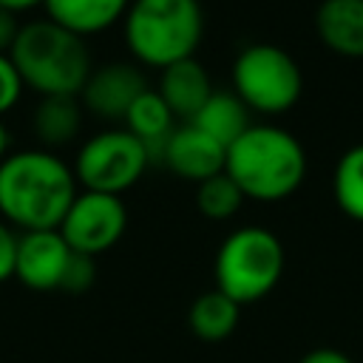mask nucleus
<instances>
[{
    "mask_svg": "<svg viewBox=\"0 0 363 363\" xmlns=\"http://www.w3.org/2000/svg\"><path fill=\"white\" fill-rule=\"evenodd\" d=\"M244 201H247L244 193L238 190V184L227 173L210 176V179L196 184V207H199V213L204 218L227 221L241 210Z\"/></svg>",
    "mask_w": 363,
    "mask_h": 363,
    "instance_id": "20",
    "label": "nucleus"
},
{
    "mask_svg": "<svg viewBox=\"0 0 363 363\" xmlns=\"http://www.w3.org/2000/svg\"><path fill=\"white\" fill-rule=\"evenodd\" d=\"M156 94L164 99V105L170 108V113L176 119L190 122L199 113V108L210 99L213 82H210L207 68L196 57H187V60H179V62L162 68Z\"/></svg>",
    "mask_w": 363,
    "mask_h": 363,
    "instance_id": "12",
    "label": "nucleus"
},
{
    "mask_svg": "<svg viewBox=\"0 0 363 363\" xmlns=\"http://www.w3.org/2000/svg\"><path fill=\"white\" fill-rule=\"evenodd\" d=\"M96 281V264L91 255H82V252H74L68 267H65V275H62V284L60 289L62 292H71V295H79L85 289H91Z\"/></svg>",
    "mask_w": 363,
    "mask_h": 363,
    "instance_id": "21",
    "label": "nucleus"
},
{
    "mask_svg": "<svg viewBox=\"0 0 363 363\" xmlns=\"http://www.w3.org/2000/svg\"><path fill=\"white\" fill-rule=\"evenodd\" d=\"M147 167V147L125 128H108L82 142L71 170L82 190L122 196L142 179Z\"/></svg>",
    "mask_w": 363,
    "mask_h": 363,
    "instance_id": "7",
    "label": "nucleus"
},
{
    "mask_svg": "<svg viewBox=\"0 0 363 363\" xmlns=\"http://www.w3.org/2000/svg\"><path fill=\"white\" fill-rule=\"evenodd\" d=\"M51 23L88 37L111 28L119 17H125L130 0H43Z\"/></svg>",
    "mask_w": 363,
    "mask_h": 363,
    "instance_id": "14",
    "label": "nucleus"
},
{
    "mask_svg": "<svg viewBox=\"0 0 363 363\" xmlns=\"http://www.w3.org/2000/svg\"><path fill=\"white\" fill-rule=\"evenodd\" d=\"M9 156V130H6V125H3V119H0V162Z\"/></svg>",
    "mask_w": 363,
    "mask_h": 363,
    "instance_id": "27",
    "label": "nucleus"
},
{
    "mask_svg": "<svg viewBox=\"0 0 363 363\" xmlns=\"http://www.w3.org/2000/svg\"><path fill=\"white\" fill-rule=\"evenodd\" d=\"M122 128L128 133H133L145 147H147V156H150V164H156L162 159V147L167 142V136L173 133L176 128V116L170 113V108L164 105V99L147 88L125 113L122 119Z\"/></svg>",
    "mask_w": 363,
    "mask_h": 363,
    "instance_id": "15",
    "label": "nucleus"
},
{
    "mask_svg": "<svg viewBox=\"0 0 363 363\" xmlns=\"http://www.w3.org/2000/svg\"><path fill=\"white\" fill-rule=\"evenodd\" d=\"M20 94H23V82H20L9 54H0V119L20 102Z\"/></svg>",
    "mask_w": 363,
    "mask_h": 363,
    "instance_id": "22",
    "label": "nucleus"
},
{
    "mask_svg": "<svg viewBox=\"0 0 363 363\" xmlns=\"http://www.w3.org/2000/svg\"><path fill=\"white\" fill-rule=\"evenodd\" d=\"M301 363H352V357L343 354L340 349H329V346H323V349H312V352H306V354L301 357Z\"/></svg>",
    "mask_w": 363,
    "mask_h": 363,
    "instance_id": "25",
    "label": "nucleus"
},
{
    "mask_svg": "<svg viewBox=\"0 0 363 363\" xmlns=\"http://www.w3.org/2000/svg\"><path fill=\"white\" fill-rule=\"evenodd\" d=\"M224 173L244 199L281 201L292 196L306 176L303 145L278 125H250L230 147Z\"/></svg>",
    "mask_w": 363,
    "mask_h": 363,
    "instance_id": "3",
    "label": "nucleus"
},
{
    "mask_svg": "<svg viewBox=\"0 0 363 363\" xmlns=\"http://www.w3.org/2000/svg\"><path fill=\"white\" fill-rule=\"evenodd\" d=\"M170 173L187 179V182H204L210 176L224 173L227 164V147H221L216 139H210L207 133H201L199 128H193L190 122H182L173 128V133L167 136L164 147H162V159H159Z\"/></svg>",
    "mask_w": 363,
    "mask_h": 363,
    "instance_id": "11",
    "label": "nucleus"
},
{
    "mask_svg": "<svg viewBox=\"0 0 363 363\" xmlns=\"http://www.w3.org/2000/svg\"><path fill=\"white\" fill-rule=\"evenodd\" d=\"M320 43L340 57H363V0H323L315 11Z\"/></svg>",
    "mask_w": 363,
    "mask_h": 363,
    "instance_id": "13",
    "label": "nucleus"
},
{
    "mask_svg": "<svg viewBox=\"0 0 363 363\" xmlns=\"http://www.w3.org/2000/svg\"><path fill=\"white\" fill-rule=\"evenodd\" d=\"M190 125L216 139L221 147H230L252 122L250 108L233 91H213L210 99L199 108V113L190 119Z\"/></svg>",
    "mask_w": 363,
    "mask_h": 363,
    "instance_id": "16",
    "label": "nucleus"
},
{
    "mask_svg": "<svg viewBox=\"0 0 363 363\" xmlns=\"http://www.w3.org/2000/svg\"><path fill=\"white\" fill-rule=\"evenodd\" d=\"M332 193L337 207L354 218L363 221V145L349 147L335 167V179H332Z\"/></svg>",
    "mask_w": 363,
    "mask_h": 363,
    "instance_id": "19",
    "label": "nucleus"
},
{
    "mask_svg": "<svg viewBox=\"0 0 363 363\" xmlns=\"http://www.w3.org/2000/svg\"><path fill=\"white\" fill-rule=\"evenodd\" d=\"M74 250L65 244L60 230H34L17 235L14 278L34 292H54L62 284L65 267Z\"/></svg>",
    "mask_w": 363,
    "mask_h": 363,
    "instance_id": "9",
    "label": "nucleus"
},
{
    "mask_svg": "<svg viewBox=\"0 0 363 363\" xmlns=\"http://www.w3.org/2000/svg\"><path fill=\"white\" fill-rule=\"evenodd\" d=\"M238 318H241V306L227 298L224 292L218 289H210V292H201L193 306H190V329L199 340H207V343H216V340H224L235 332L238 326Z\"/></svg>",
    "mask_w": 363,
    "mask_h": 363,
    "instance_id": "18",
    "label": "nucleus"
},
{
    "mask_svg": "<svg viewBox=\"0 0 363 363\" xmlns=\"http://www.w3.org/2000/svg\"><path fill=\"white\" fill-rule=\"evenodd\" d=\"M14 258H17V233L0 218V281L14 278Z\"/></svg>",
    "mask_w": 363,
    "mask_h": 363,
    "instance_id": "23",
    "label": "nucleus"
},
{
    "mask_svg": "<svg viewBox=\"0 0 363 363\" xmlns=\"http://www.w3.org/2000/svg\"><path fill=\"white\" fill-rule=\"evenodd\" d=\"M147 91V79L136 62H105L91 71L88 82L79 91L82 108L99 119L122 122L128 108Z\"/></svg>",
    "mask_w": 363,
    "mask_h": 363,
    "instance_id": "10",
    "label": "nucleus"
},
{
    "mask_svg": "<svg viewBox=\"0 0 363 363\" xmlns=\"http://www.w3.org/2000/svg\"><path fill=\"white\" fill-rule=\"evenodd\" d=\"M303 91V74L292 54L272 43H252L233 62V94L258 113L289 111Z\"/></svg>",
    "mask_w": 363,
    "mask_h": 363,
    "instance_id": "6",
    "label": "nucleus"
},
{
    "mask_svg": "<svg viewBox=\"0 0 363 363\" xmlns=\"http://www.w3.org/2000/svg\"><path fill=\"white\" fill-rule=\"evenodd\" d=\"M213 272L216 289L238 306L261 301L284 275V247L264 227H241L221 241Z\"/></svg>",
    "mask_w": 363,
    "mask_h": 363,
    "instance_id": "5",
    "label": "nucleus"
},
{
    "mask_svg": "<svg viewBox=\"0 0 363 363\" xmlns=\"http://www.w3.org/2000/svg\"><path fill=\"white\" fill-rule=\"evenodd\" d=\"M74 170L45 147L17 150L0 162V218L23 233L60 230L77 199Z\"/></svg>",
    "mask_w": 363,
    "mask_h": 363,
    "instance_id": "1",
    "label": "nucleus"
},
{
    "mask_svg": "<svg viewBox=\"0 0 363 363\" xmlns=\"http://www.w3.org/2000/svg\"><path fill=\"white\" fill-rule=\"evenodd\" d=\"M122 20L125 45L133 60L159 71L196 57L204 37V11L199 0H130Z\"/></svg>",
    "mask_w": 363,
    "mask_h": 363,
    "instance_id": "4",
    "label": "nucleus"
},
{
    "mask_svg": "<svg viewBox=\"0 0 363 363\" xmlns=\"http://www.w3.org/2000/svg\"><path fill=\"white\" fill-rule=\"evenodd\" d=\"M20 28H23V23H17V14L0 9V54H9L11 51Z\"/></svg>",
    "mask_w": 363,
    "mask_h": 363,
    "instance_id": "24",
    "label": "nucleus"
},
{
    "mask_svg": "<svg viewBox=\"0 0 363 363\" xmlns=\"http://www.w3.org/2000/svg\"><path fill=\"white\" fill-rule=\"evenodd\" d=\"M9 60L23 88L40 96H79L94 62L85 37L45 20L23 23Z\"/></svg>",
    "mask_w": 363,
    "mask_h": 363,
    "instance_id": "2",
    "label": "nucleus"
},
{
    "mask_svg": "<svg viewBox=\"0 0 363 363\" xmlns=\"http://www.w3.org/2000/svg\"><path fill=\"white\" fill-rule=\"evenodd\" d=\"M37 6H43V0H0V9H6V11H11V14L31 11V9H37Z\"/></svg>",
    "mask_w": 363,
    "mask_h": 363,
    "instance_id": "26",
    "label": "nucleus"
},
{
    "mask_svg": "<svg viewBox=\"0 0 363 363\" xmlns=\"http://www.w3.org/2000/svg\"><path fill=\"white\" fill-rule=\"evenodd\" d=\"M125 227H128V210L122 204V196L82 190L68 207L60 224V235L74 252L96 258L125 235Z\"/></svg>",
    "mask_w": 363,
    "mask_h": 363,
    "instance_id": "8",
    "label": "nucleus"
},
{
    "mask_svg": "<svg viewBox=\"0 0 363 363\" xmlns=\"http://www.w3.org/2000/svg\"><path fill=\"white\" fill-rule=\"evenodd\" d=\"M82 102L79 96H40L34 108V136L45 147H60L68 145L79 136L82 130Z\"/></svg>",
    "mask_w": 363,
    "mask_h": 363,
    "instance_id": "17",
    "label": "nucleus"
}]
</instances>
